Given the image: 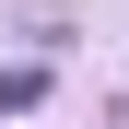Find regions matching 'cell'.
Instances as JSON below:
<instances>
[{
	"instance_id": "cell-1",
	"label": "cell",
	"mask_w": 129,
	"mask_h": 129,
	"mask_svg": "<svg viewBox=\"0 0 129 129\" xmlns=\"http://www.w3.org/2000/svg\"><path fill=\"white\" fill-rule=\"evenodd\" d=\"M35 106H47V59H12L0 71V117H35Z\"/></svg>"
}]
</instances>
